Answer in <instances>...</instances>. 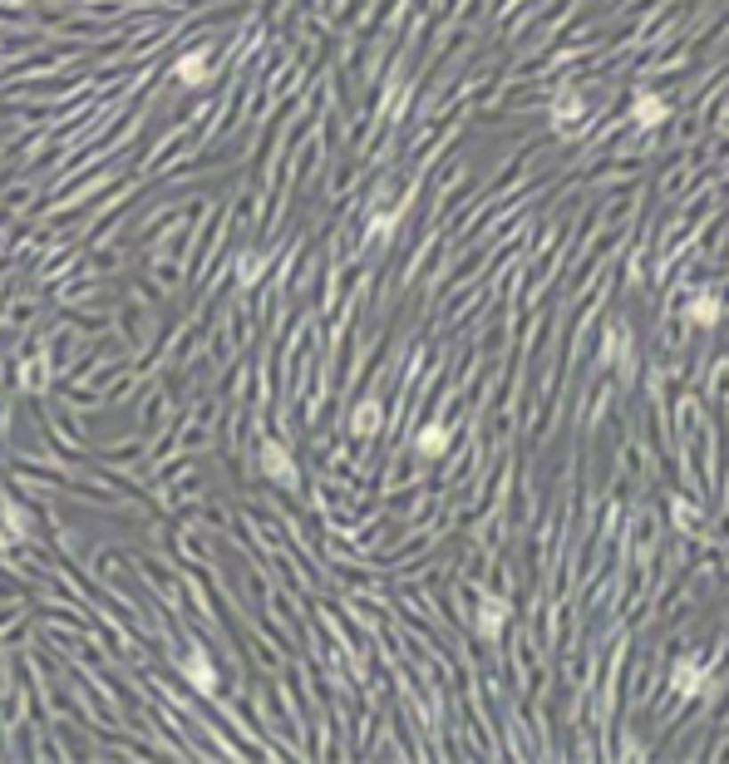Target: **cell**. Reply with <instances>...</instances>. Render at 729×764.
Returning <instances> with one entry per match:
<instances>
[{"label": "cell", "mask_w": 729, "mask_h": 764, "mask_svg": "<svg viewBox=\"0 0 729 764\" xmlns=\"http://www.w3.org/2000/svg\"><path fill=\"white\" fill-rule=\"evenodd\" d=\"M507 616H513V602H507V597H493V592L478 597V631H483V637H498V631L507 627Z\"/></svg>", "instance_id": "cell-4"}, {"label": "cell", "mask_w": 729, "mask_h": 764, "mask_svg": "<svg viewBox=\"0 0 729 764\" xmlns=\"http://www.w3.org/2000/svg\"><path fill=\"white\" fill-rule=\"evenodd\" d=\"M173 79H178L182 89H198L202 79H207V50H188L178 64H173Z\"/></svg>", "instance_id": "cell-6"}, {"label": "cell", "mask_w": 729, "mask_h": 764, "mask_svg": "<svg viewBox=\"0 0 729 764\" xmlns=\"http://www.w3.org/2000/svg\"><path fill=\"white\" fill-rule=\"evenodd\" d=\"M449 449V435L439 425H429V429H419V435H414V454L419 459H439Z\"/></svg>", "instance_id": "cell-8"}, {"label": "cell", "mask_w": 729, "mask_h": 764, "mask_svg": "<svg viewBox=\"0 0 729 764\" xmlns=\"http://www.w3.org/2000/svg\"><path fill=\"white\" fill-rule=\"evenodd\" d=\"M178 671H182V680H188L198 695H217V666H212V656H207L202 646H188V651H182Z\"/></svg>", "instance_id": "cell-2"}, {"label": "cell", "mask_w": 729, "mask_h": 764, "mask_svg": "<svg viewBox=\"0 0 729 764\" xmlns=\"http://www.w3.org/2000/svg\"><path fill=\"white\" fill-rule=\"evenodd\" d=\"M705 686H709L705 661H700V656H680V661H676V671H670V690H676L680 701H695V695H700Z\"/></svg>", "instance_id": "cell-3"}, {"label": "cell", "mask_w": 729, "mask_h": 764, "mask_svg": "<svg viewBox=\"0 0 729 764\" xmlns=\"http://www.w3.org/2000/svg\"><path fill=\"white\" fill-rule=\"evenodd\" d=\"M256 464H262V474L271 478L276 489H296V459H291V449L281 444V439H262V449H256Z\"/></svg>", "instance_id": "cell-1"}, {"label": "cell", "mask_w": 729, "mask_h": 764, "mask_svg": "<svg viewBox=\"0 0 729 764\" xmlns=\"http://www.w3.org/2000/svg\"><path fill=\"white\" fill-rule=\"evenodd\" d=\"M690 321H695V326H715V321H719V301H715V297H695V306H690Z\"/></svg>", "instance_id": "cell-9"}, {"label": "cell", "mask_w": 729, "mask_h": 764, "mask_svg": "<svg viewBox=\"0 0 729 764\" xmlns=\"http://www.w3.org/2000/svg\"><path fill=\"white\" fill-rule=\"evenodd\" d=\"M380 419H385L380 400H365V404H355V414H350V425H355V435H360V439L380 435Z\"/></svg>", "instance_id": "cell-7"}, {"label": "cell", "mask_w": 729, "mask_h": 764, "mask_svg": "<svg viewBox=\"0 0 729 764\" xmlns=\"http://www.w3.org/2000/svg\"><path fill=\"white\" fill-rule=\"evenodd\" d=\"M631 114H636V128H660V124H666V114H670V104L660 94H651V89H645V94H636Z\"/></svg>", "instance_id": "cell-5"}, {"label": "cell", "mask_w": 729, "mask_h": 764, "mask_svg": "<svg viewBox=\"0 0 729 764\" xmlns=\"http://www.w3.org/2000/svg\"><path fill=\"white\" fill-rule=\"evenodd\" d=\"M5 528H11V538H30L35 523H30V513H25V508H15V503H11V513H5Z\"/></svg>", "instance_id": "cell-10"}]
</instances>
